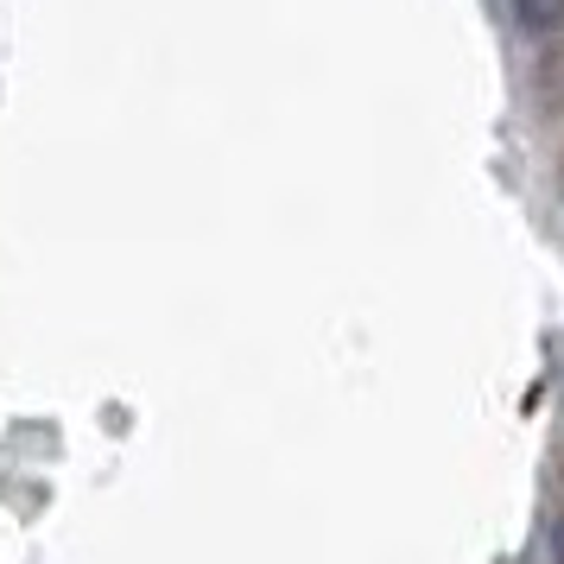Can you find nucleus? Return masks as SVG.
<instances>
[{"instance_id": "obj_1", "label": "nucleus", "mask_w": 564, "mask_h": 564, "mask_svg": "<svg viewBox=\"0 0 564 564\" xmlns=\"http://www.w3.org/2000/svg\"><path fill=\"white\" fill-rule=\"evenodd\" d=\"M520 32H558L564 26V0H508Z\"/></svg>"}]
</instances>
